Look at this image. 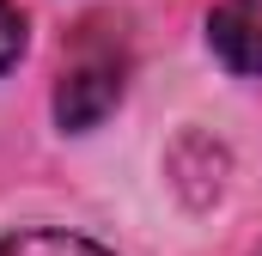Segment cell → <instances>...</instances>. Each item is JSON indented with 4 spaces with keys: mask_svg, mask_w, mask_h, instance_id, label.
Wrapping results in <instances>:
<instances>
[{
    "mask_svg": "<svg viewBox=\"0 0 262 256\" xmlns=\"http://www.w3.org/2000/svg\"><path fill=\"white\" fill-rule=\"evenodd\" d=\"M0 256H110V250L92 244V238H79V232L37 226V232H12V238H0Z\"/></svg>",
    "mask_w": 262,
    "mask_h": 256,
    "instance_id": "3957f363",
    "label": "cell"
},
{
    "mask_svg": "<svg viewBox=\"0 0 262 256\" xmlns=\"http://www.w3.org/2000/svg\"><path fill=\"white\" fill-rule=\"evenodd\" d=\"M207 43L232 73H262V0H220L207 18Z\"/></svg>",
    "mask_w": 262,
    "mask_h": 256,
    "instance_id": "7a4b0ae2",
    "label": "cell"
},
{
    "mask_svg": "<svg viewBox=\"0 0 262 256\" xmlns=\"http://www.w3.org/2000/svg\"><path fill=\"white\" fill-rule=\"evenodd\" d=\"M256 256H262V244H256Z\"/></svg>",
    "mask_w": 262,
    "mask_h": 256,
    "instance_id": "5b68a950",
    "label": "cell"
},
{
    "mask_svg": "<svg viewBox=\"0 0 262 256\" xmlns=\"http://www.w3.org/2000/svg\"><path fill=\"white\" fill-rule=\"evenodd\" d=\"M122 73H128V61L110 37H79V49L61 67V86H55L61 128H98L122 98Z\"/></svg>",
    "mask_w": 262,
    "mask_h": 256,
    "instance_id": "6da1fadb",
    "label": "cell"
},
{
    "mask_svg": "<svg viewBox=\"0 0 262 256\" xmlns=\"http://www.w3.org/2000/svg\"><path fill=\"white\" fill-rule=\"evenodd\" d=\"M25 55V18H18V6L12 0H0V73Z\"/></svg>",
    "mask_w": 262,
    "mask_h": 256,
    "instance_id": "277c9868",
    "label": "cell"
}]
</instances>
